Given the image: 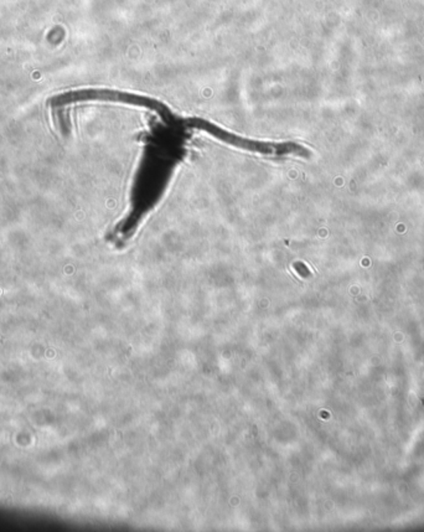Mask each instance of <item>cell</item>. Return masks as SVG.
I'll return each mask as SVG.
<instances>
[{
    "label": "cell",
    "mask_w": 424,
    "mask_h": 532,
    "mask_svg": "<svg viewBox=\"0 0 424 532\" xmlns=\"http://www.w3.org/2000/svg\"><path fill=\"white\" fill-rule=\"evenodd\" d=\"M188 127L197 128L201 131H205L207 133L211 134L215 138L222 140L225 143L238 147L241 149L250 150L253 153H259L264 156H303L305 153V149L296 145H269V143H261V142H253L248 139L240 138L236 137L234 134L227 133L220 128L212 126L210 123L204 122V121H196V119H190L188 121Z\"/></svg>",
    "instance_id": "1"
}]
</instances>
